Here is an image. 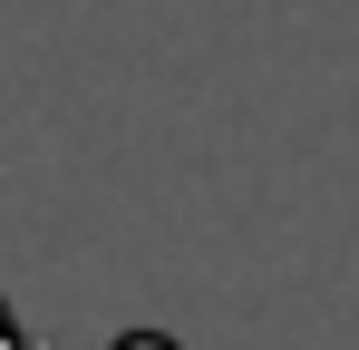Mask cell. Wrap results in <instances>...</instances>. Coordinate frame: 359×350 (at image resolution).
I'll return each mask as SVG.
<instances>
[{
  "label": "cell",
  "mask_w": 359,
  "mask_h": 350,
  "mask_svg": "<svg viewBox=\"0 0 359 350\" xmlns=\"http://www.w3.org/2000/svg\"><path fill=\"white\" fill-rule=\"evenodd\" d=\"M117 350H175V341H165V331H126Z\"/></svg>",
  "instance_id": "obj_1"
},
{
  "label": "cell",
  "mask_w": 359,
  "mask_h": 350,
  "mask_svg": "<svg viewBox=\"0 0 359 350\" xmlns=\"http://www.w3.org/2000/svg\"><path fill=\"white\" fill-rule=\"evenodd\" d=\"M0 350H20V331H10V311H0Z\"/></svg>",
  "instance_id": "obj_2"
}]
</instances>
